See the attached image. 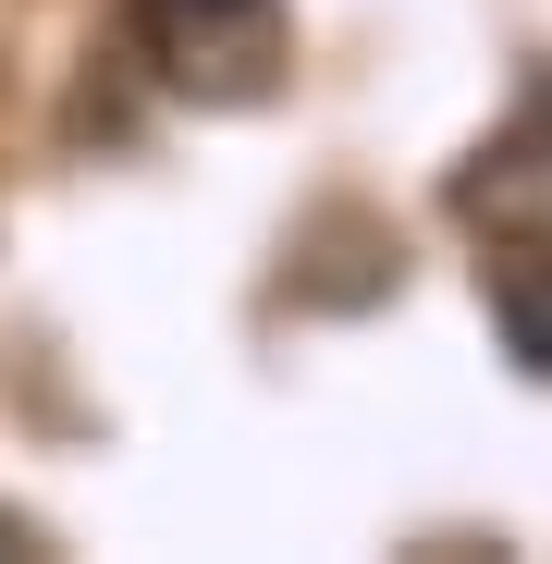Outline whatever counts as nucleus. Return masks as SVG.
I'll use <instances>...</instances> for the list:
<instances>
[{"label":"nucleus","mask_w":552,"mask_h":564,"mask_svg":"<svg viewBox=\"0 0 552 564\" xmlns=\"http://www.w3.org/2000/svg\"><path fill=\"white\" fill-rule=\"evenodd\" d=\"M123 37H136V62L172 99H197V111L270 99L283 62H295V13L283 0H123Z\"/></svg>","instance_id":"obj_1"},{"label":"nucleus","mask_w":552,"mask_h":564,"mask_svg":"<svg viewBox=\"0 0 552 564\" xmlns=\"http://www.w3.org/2000/svg\"><path fill=\"white\" fill-rule=\"evenodd\" d=\"M479 295H491L504 356L528 368V381H552V258H540V246H504V258L479 270Z\"/></svg>","instance_id":"obj_2"}]
</instances>
